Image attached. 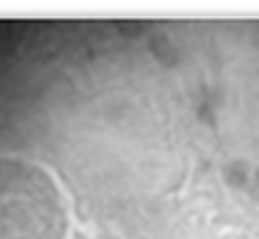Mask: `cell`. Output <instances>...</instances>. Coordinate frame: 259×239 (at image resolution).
I'll list each match as a JSON object with an SVG mask.
<instances>
[{
    "instance_id": "obj_1",
    "label": "cell",
    "mask_w": 259,
    "mask_h": 239,
    "mask_svg": "<svg viewBox=\"0 0 259 239\" xmlns=\"http://www.w3.org/2000/svg\"><path fill=\"white\" fill-rule=\"evenodd\" d=\"M148 49L154 55V59L164 67H174L178 63V51L166 34H152L148 38Z\"/></svg>"
},
{
    "instance_id": "obj_2",
    "label": "cell",
    "mask_w": 259,
    "mask_h": 239,
    "mask_svg": "<svg viewBox=\"0 0 259 239\" xmlns=\"http://www.w3.org/2000/svg\"><path fill=\"white\" fill-rule=\"evenodd\" d=\"M223 176H225L227 184L233 186V188H241V186H245L247 180H249V168H247V162H243V160H233V162L225 164Z\"/></svg>"
},
{
    "instance_id": "obj_3",
    "label": "cell",
    "mask_w": 259,
    "mask_h": 239,
    "mask_svg": "<svg viewBox=\"0 0 259 239\" xmlns=\"http://www.w3.org/2000/svg\"><path fill=\"white\" fill-rule=\"evenodd\" d=\"M119 28H121L125 34L136 36V34H140V32L144 30V24H140V22H119Z\"/></svg>"
},
{
    "instance_id": "obj_4",
    "label": "cell",
    "mask_w": 259,
    "mask_h": 239,
    "mask_svg": "<svg viewBox=\"0 0 259 239\" xmlns=\"http://www.w3.org/2000/svg\"><path fill=\"white\" fill-rule=\"evenodd\" d=\"M257 186H259V172H257Z\"/></svg>"
}]
</instances>
